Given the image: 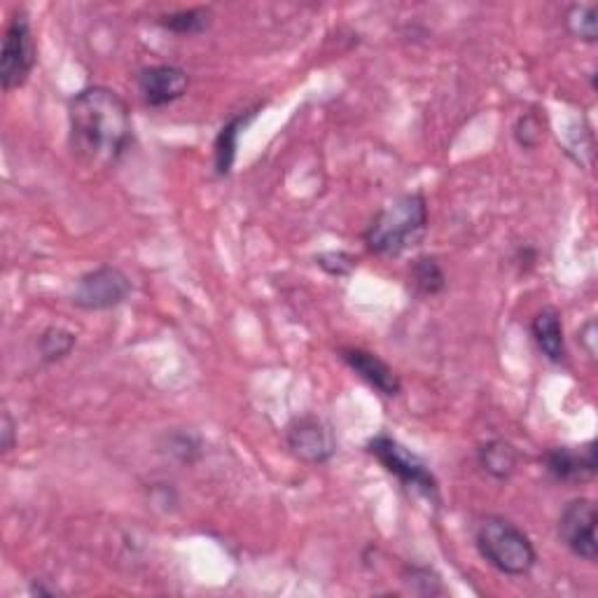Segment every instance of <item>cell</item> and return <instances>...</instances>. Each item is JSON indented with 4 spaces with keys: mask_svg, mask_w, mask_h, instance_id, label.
I'll return each mask as SVG.
<instances>
[{
    "mask_svg": "<svg viewBox=\"0 0 598 598\" xmlns=\"http://www.w3.org/2000/svg\"><path fill=\"white\" fill-rule=\"evenodd\" d=\"M72 347H76V335L66 328H59V325H52L38 339L41 360L47 362V365L49 362L64 360L72 351Z\"/></svg>",
    "mask_w": 598,
    "mask_h": 598,
    "instance_id": "e0dca14e",
    "label": "cell"
},
{
    "mask_svg": "<svg viewBox=\"0 0 598 598\" xmlns=\"http://www.w3.org/2000/svg\"><path fill=\"white\" fill-rule=\"evenodd\" d=\"M428 229V202L419 192L397 196L370 221L362 241L382 258H397L421 241Z\"/></svg>",
    "mask_w": 598,
    "mask_h": 598,
    "instance_id": "7a4b0ae2",
    "label": "cell"
},
{
    "mask_svg": "<svg viewBox=\"0 0 598 598\" xmlns=\"http://www.w3.org/2000/svg\"><path fill=\"white\" fill-rule=\"evenodd\" d=\"M596 523H598V512H596L594 500L589 498L571 500L564 507V512H561L556 523L561 545H564L573 556L587 561V564H596L598 558Z\"/></svg>",
    "mask_w": 598,
    "mask_h": 598,
    "instance_id": "52a82bcc",
    "label": "cell"
},
{
    "mask_svg": "<svg viewBox=\"0 0 598 598\" xmlns=\"http://www.w3.org/2000/svg\"><path fill=\"white\" fill-rule=\"evenodd\" d=\"M548 475L561 484H579L596 475V442L583 447H552L542 456Z\"/></svg>",
    "mask_w": 598,
    "mask_h": 598,
    "instance_id": "30bf717a",
    "label": "cell"
},
{
    "mask_svg": "<svg viewBox=\"0 0 598 598\" xmlns=\"http://www.w3.org/2000/svg\"><path fill=\"white\" fill-rule=\"evenodd\" d=\"M35 41L29 14L24 10H16L5 26L3 33V49H0V84L3 92H12L20 89L31 78L35 68Z\"/></svg>",
    "mask_w": 598,
    "mask_h": 598,
    "instance_id": "5b68a950",
    "label": "cell"
},
{
    "mask_svg": "<svg viewBox=\"0 0 598 598\" xmlns=\"http://www.w3.org/2000/svg\"><path fill=\"white\" fill-rule=\"evenodd\" d=\"M341 360L347 362L349 370L356 372L362 382L370 388H374L379 395L384 397H397L403 391L400 376L388 365L386 360L379 358L372 351L365 349H341Z\"/></svg>",
    "mask_w": 598,
    "mask_h": 598,
    "instance_id": "8fae6325",
    "label": "cell"
},
{
    "mask_svg": "<svg viewBox=\"0 0 598 598\" xmlns=\"http://www.w3.org/2000/svg\"><path fill=\"white\" fill-rule=\"evenodd\" d=\"M542 117L535 113H523L517 124H515V140L519 143V148L523 150H533L542 143Z\"/></svg>",
    "mask_w": 598,
    "mask_h": 598,
    "instance_id": "ffe728a7",
    "label": "cell"
},
{
    "mask_svg": "<svg viewBox=\"0 0 598 598\" xmlns=\"http://www.w3.org/2000/svg\"><path fill=\"white\" fill-rule=\"evenodd\" d=\"M136 84L145 103L150 108H165L188 94L190 76L178 66L157 64L138 70Z\"/></svg>",
    "mask_w": 598,
    "mask_h": 598,
    "instance_id": "9c48e42d",
    "label": "cell"
},
{
    "mask_svg": "<svg viewBox=\"0 0 598 598\" xmlns=\"http://www.w3.org/2000/svg\"><path fill=\"white\" fill-rule=\"evenodd\" d=\"M258 111H260V105L241 111L239 115H234L227 124H223V129L217 132L215 143H213V169H215L217 178H227L232 173L234 161H237L241 132L252 120L258 117Z\"/></svg>",
    "mask_w": 598,
    "mask_h": 598,
    "instance_id": "7c38bea8",
    "label": "cell"
},
{
    "mask_svg": "<svg viewBox=\"0 0 598 598\" xmlns=\"http://www.w3.org/2000/svg\"><path fill=\"white\" fill-rule=\"evenodd\" d=\"M213 14L206 8H190V10H178L171 14L159 16V26H165L171 33L178 35H196L204 33L211 26Z\"/></svg>",
    "mask_w": 598,
    "mask_h": 598,
    "instance_id": "2e32d148",
    "label": "cell"
},
{
    "mask_svg": "<svg viewBox=\"0 0 598 598\" xmlns=\"http://www.w3.org/2000/svg\"><path fill=\"white\" fill-rule=\"evenodd\" d=\"M132 290V279L120 267L103 264L76 281L70 302L82 312H111L126 302Z\"/></svg>",
    "mask_w": 598,
    "mask_h": 598,
    "instance_id": "8992f818",
    "label": "cell"
},
{
    "mask_svg": "<svg viewBox=\"0 0 598 598\" xmlns=\"http://www.w3.org/2000/svg\"><path fill=\"white\" fill-rule=\"evenodd\" d=\"M14 430H16V426L12 421V416L5 411L3 414V451L5 454L14 447Z\"/></svg>",
    "mask_w": 598,
    "mask_h": 598,
    "instance_id": "603a6c76",
    "label": "cell"
},
{
    "mask_svg": "<svg viewBox=\"0 0 598 598\" xmlns=\"http://www.w3.org/2000/svg\"><path fill=\"white\" fill-rule=\"evenodd\" d=\"M566 26L577 41L596 43L598 38V10L596 5H571L566 12Z\"/></svg>",
    "mask_w": 598,
    "mask_h": 598,
    "instance_id": "ac0fdd59",
    "label": "cell"
},
{
    "mask_svg": "<svg viewBox=\"0 0 598 598\" xmlns=\"http://www.w3.org/2000/svg\"><path fill=\"white\" fill-rule=\"evenodd\" d=\"M477 463L488 477L507 482L519 465V451L505 440H488L477 447Z\"/></svg>",
    "mask_w": 598,
    "mask_h": 598,
    "instance_id": "5bb4252c",
    "label": "cell"
},
{
    "mask_svg": "<svg viewBox=\"0 0 598 598\" xmlns=\"http://www.w3.org/2000/svg\"><path fill=\"white\" fill-rule=\"evenodd\" d=\"M316 264L320 269L328 271L330 277H347V274H351V271H353L356 260L349 256V252L330 250V252H320V256L316 258Z\"/></svg>",
    "mask_w": 598,
    "mask_h": 598,
    "instance_id": "44dd1931",
    "label": "cell"
},
{
    "mask_svg": "<svg viewBox=\"0 0 598 598\" xmlns=\"http://www.w3.org/2000/svg\"><path fill=\"white\" fill-rule=\"evenodd\" d=\"M475 548L488 566L510 577L529 575L538 561L531 538L517 523L498 515L479 519L475 527Z\"/></svg>",
    "mask_w": 598,
    "mask_h": 598,
    "instance_id": "3957f363",
    "label": "cell"
},
{
    "mask_svg": "<svg viewBox=\"0 0 598 598\" xmlns=\"http://www.w3.org/2000/svg\"><path fill=\"white\" fill-rule=\"evenodd\" d=\"M403 583L409 587L411 594L421 596H438L444 594V587L440 583V575L426 568V566H405Z\"/></svg>",
    "mask_w": 598,
    "mask_h": 598,
    "instance_id": "d6986e66",
    "label": "cell"
},
{
    "mask_svg": "<svg viewBox=\"0 0 598 598\" xmlns=\"http://www.w3.org/2000/svg\"><path fill=\"white\" fill-rule=\"evenodd\" d=\"M409 281H411L414 293L419 297H435L447 287L444 269L438 262V258H432V256H421L411 262Z\"/></svg>",
    "mask_w": 598,
    "mask_h": 598,
    "instance_id": "9a60e30c",
    "label": "cell"
},
{
    "mask_svg": "<svg viewBox=\"0 0 598 598\" xmlns=\"http://www.w3.org/2000/svg\"><path fill=\"white\" fill-rule=\"evenodd\" d=\"M579 343H583L591 358H596V320H589L585 328L579 330Z\"/></svg>",
    "mask_w": 598,
    "mask_h": 598,
    "instance_id": "7402d4cb",
    "label": "cell"
},
{
    "mask_svg": "<svg viewBox=\"0 0 598 598\" xmlns=\"http://www.w3.org/2000/svg\"><path fill=\"white\" fill-rule=\"evenodd\" d=\"M531 335L535 339L538 351L545 356L554 365H561L566 360V339H564V323L554 306H545L531 320Z\"/></svg>",
    "mask_w": 598,
    "mask_h": 598,
    "instance_id": "4fadbf2b",
    "label": "cell"
},
{
    "mask_svg": "<svg viewBox=\"0 0 598 598\" xmlns=\"http://www.w3.org/2000/svg\"><path fill=\"white\" fill-rule=\"evenodd\" d=\"M285 447L297 461L323 465L337 454L332 428L314 414H302L285 426Z\"/></svg>",
    "mask_w": 598,
    "mask_h": 598,
    "instance_id": "ba28073f",
    "label": "cell"
},
{
    "mask_svg": "<svg viewBox=\"0 0 598 598\" xmlns=\"http://www.w3.org/2000/svg\"><path fill=\"white\" fill-rule=\"evenodd\" d=\"M370 454L386 467V473L397 477L405 488L421 494L424 498L438 503L440 500V484L430 473V467L421 456H416L411 449L393 440L391 435H374L368 442Z\"/></svg>",
    "mask_w": 598,
    "mask_h": 598,
    "instance_id": "277c9868",
    "label": "cell"
},
{
    "mask_svg": "<svg viewBox=\"0 0 598 598\" xmlns=\"http://www.w3.org/2000/svg\"><path fill=\"white\" fill-rule=\"evenodd\" d=\"M70 148L94 169L115 167L132 148L134 122L126 101L111 87H84L68 101Z\"/></svg>",
    "mask_w": 598,
    "mask_h": 598,
    "instance_id": "6da1fadb",
    "label": "cell"
}]
</instances>
